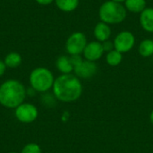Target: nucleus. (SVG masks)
I'll list each match as a JSON object with an SVG mask.
<instances>
[{
    "label": "nucleus",
    "mask_w": 153,
    "mask_h": 153,
    "mask_svg": "<svg viewBox=\"0 0 153 153\" xmlns=\"http://www.w3.org/2000/svg\"><path fill=\"white\" fill-rule=\"evenodd\" d=\"M14 116L16 119L22 124L33 123L39 116L38 108L29 102H23L14 108Z\"/></svg>",
    "instance_id": "5"
},
{
    "label": "nucleus",
    "mask_w": 153,
    "mask_h": 153,
    "mask_svg": "<svg viewBox=\"0 0 153 153\" xmlns=\"http://www.w3.org/2000/svg\"><path fill=\"white\" fill-rule=\"evenodd\" d=\"M69 57H70V61H71L74 68L75 66H77L78 65H80L83 61V59L81 56V55H73V56H70Z\"/></svg>",
    "instance_id": "20"
},
{
    "label": "nucleus",
    "mask_w": 153,
    "mask_h": 153,
    "mask_svg": "<svg viewBox=\"0 0 153 153\" xmlns=\"http://www.w3.org/2000/svg\"><path fill=\"white\" fill-rule=\"evenodd\" d=\"M98 71V66L95 62L83 60L80 65L75 66L74 68V74L78 78L82 79H89L92 77L94 74H96Z\"/></svg>",
    "instance_id": "9"
},
{
    "label": "nucleus",
    "mask_w": 153,
    "mask_h": 153,
    "mask_svg": "<svg viewBox=\"0 0 153 153\" xmlns=\"http://www.w3.org/2000/svg\"><path fill=\"white\" fill-rule=\"evenodd\" d=\"M46 93V92H45ZM55 100H56L54 96V94H44L43 96H41V101L43 102L44 105L46 106H52L55 104Z\"/></svg>",
    "instance_id": "19"
},
{
    "label": "nucleus",
    "mask_w": 153,
    "mask_h": 153,
    "mask_svg": "<svg viewBox=\"0 0 153 153\" xmlns=\"http://www.w3.org/2000/svg\"><path fill=\"white\" fill-rule=\"evenodd\" d=\"M112 1H114V2H117V3H120V4H122V3H125V1H126V0H112Z\"/></svg>",
    "instance_id": "25"
},
{
    "label": "nucleus",
    "mask_w": 153,
    "mask_h": 153,
    "mask_svg": "<svg viewBox=\"0 0 153 153\" xmlns=\"http://www.w3.org/2000/svg\"><path fill=\"white\" fill-rule=\"evenodd\" d=\"M146 0H126L125 7L126 11L134 13H141L146 8Z\"/></svg>",
    "instance_id": "13"
},
{
    "label": "nucleus",
    "mask_w": 153,
    "mask_h": 153,
    "mask_svg": "<svg viewBox=\"0 0 153 153\" xmlns=\"http://www.w3.org/2000/svg\"><path fill=\"white\" fill-rule=\"evenodd\" d=\"M8 153H17V152H8Z\"/></svg>",
    "instance_id": "26"
},
{
    "label": "nucleus",
    "mask_w": 153,
    "mask_h": 153,
    "mask_svg": "<svg viewBox=\"0 0 153 153\" xmlns=\"http://www.w3.org/2000/svg\"><path fill=\"white\" fill-rule=\"evenodd\" d=\"M140 24L142 28L150 33H153V8L146 7L140 13Z\"/></svg>",
    "instance_id": "11"
},
{
    "label": "nucleus",
    "mask_w": 153,
    "mask_h": 153,
    "mask_svg": "<svg viewBox=\"0 0 153 153\" xmlns=\"http://www.w3.org/2000/svg\"><path fill=\"white\" fill-rule=\"evenodd\" d=\"M102 47H103V49H104V52H109L113 49H115V47H114V42L111 41V40H106L104 42H102Z\"/></svg>",
    "instance_id": "21"
},
{
    "label": "nucleus",
    "mask_w": 153,
    "mask_h": 153,
    "mask_svg": "<svg viewBox=\"0 0 153 153\" xmlns=\"http://www.w3.org/2000/svg\"><path fill=\"white\" fill-rule=\"evenodd\" d=\"M122 60H123V54L116 49L108 52L106 56L107 64L110 66H117L118 65L121 64Z\"/></svg>",
    "instance_id": "17"
},
{
    "label": "nucleus",
    "mask_w": 153,
    "mask_h": 153,
    "mask_svg": "<svg viewBox=\"0 0 153 153\" xmlns=\"http://www.w3.org/2000/svg\"><path fill=\"white\" fill-rule=\"evenodd\" d=\"M127 15V11L120 3L108 0L104 2L99 9V17L100 22H106L109 25L118 24L123 22Z\"/></svg>",
    "instance_id": "3"
},
{
    "label": "nucleus",
    "mask_w": 153,
    "mask_h": 153,
    "mask_svg": "<svg viewBox=\"0 0 153 153\" xmlns=\"http://www.w3.org/2000/svg\"><path fill=\"white\" fill-rule=\"evenodd\" d=\"M150 121H151V123L153 125V110L151 112V114H150Z\"/></svg>",
    "instance_id": "24"
},
{
    "label": "nucleus",
    "mask_w": 153,
    "mask_h": 153,
    "mask_svg": "<svg viewBox=\"0 0 153 153\" xmlns=\"http://www.w3.org/2000/svg\"><path fill=\"white\" fill-rule=\"evenodd\" d=\"M55 3L63 12H73L79 5V0H55Z\"/></svg>",
    "instance_id": "15"
},
{
    "label": "nucleus",
    "mask_w": 153,
    "mask_h": 153,
    "mask_svg": "<svg viewBox=\"0 0 153 153\" xmlns=\"http://www.w3.org/2000/svg\"><path fill=\"white\" fill-rule=\"evenodd\" d=\"M111 33H112V30H111L109 24L103 22H98L95 25L94 30H93V35L96 40L101 43L106 40H108L110 39Z\"/></svg>",
    "instance_id": "10"
},
{
    "label": "nucleus",
    "mask_w": 153,
    "mask_h": 153,
    "mask_svg": "<svg viewBox=\"0 0 153 153\" xmlns=\"http://www.w3.org/2000/svg\"><path fill=\"white\" fill-rule=\"evenodd\" d=\"M6 67L9 68H16L22 64V56L17 52H11L4 57V60Z\"/></svg>",
    "instance_id": "16"
},
{
    "label": "nucleus",
    "mask_w": 153,
    "mask_h": 153,
    "mask_svg": "<svg viewBox=\"0 0 153 153\" xmlns=\"http://www.w3.org/2000/svg\"><path fill=\"white\" fill-rule=\"evenodd\" d=\"M56 66L62 74H71L74 71V66L70 61V57L66 56H60L56 61Z\"/></svg>",
    "instance_id": "12"
},
{
    "label": "nucleus",
    "mask_w": 153,
    "mask_h": 153,
    "mask_svg": "<svg viewBox=\"0 0 153 153\" xmlns=\"http://www.w3.org/2000/svg\"><path fill=\"white\" fill-rule=\"evenodd\" d=\"M29 81L31 89L37 92L45 93L52 89L55 77L49 69L46 67H37L30 72Z\"/></svg>",
    "instance_id": "4"
},
{
    "label": "nucleus",
    "mask_w": 153,
    "mask_h": 153,
    "mask_svg": "<svg viewBox=\"0 0 153 153\" xmlns=\"http://www.w3.org/2000/svg\"><path fill=\"white\" fill-rule=\"evenodd\" d=\"M52 90L57 100L69 103L80 99L82 93V84L75 74H61L55 79Z\"/></svg>",
    "instance_id": "1"
},
{
    "label": "nucleus",
    "mask_w": 153,
    "mask_h": 153,
    "mask_svg": "<svg viewBox=\"0 0 153 153\" xmlns=\"http://www.w3.org/2000/svg\"><path fill=\"white\" fill-rule=\"evenodd\" d=\"M139 54L143 57H150L153 55V40L151 39H145L141 41L138 48Z\"/></svg>",
    "instance_id": "14"
},
{
    "label": "nucleus",
    "mask_w": 153,
    "mask_h": 153,
    "mask_svg": "<svg viewBox=\"0 0 153 153\" xmlns=\"http://www.w3.org/2000/svg\"><path fill=\"white\" fill-rule=\"evenodd\" d=\"M38 4H41V5H48L51 3H53L55 0H35Z\"/></svg>",
    "instance_id": "23"
},
{
    "label": "nucleus",
    "mask_w": 153,
    "mask_h": 153,
    "mask_svg": "<svg viewBox=\"0 0 153 153\" xmlns=\"http://www.w3.org/2000/svg\"><path fill=\"white\" fill-rule=\"evenodd\" d=\"M87 38L84 33L76 31L72 33L65 43V49L70 56L81 55L87 45Z\"/></svg>",
    "instance_id": "6"
},
{
    "label": "nucleus",
    "mask_w": 153,
    "mask_h": 153,
    "mask_svg": "<svg viewBox=\"0 0 153 153\" xmlns=\"http://www.w3.org/2000/svg\"><path fill=\"white\" fill-rule=\"evenodd\" d=\"M5 70H6V65L4 62L0 60V77L4 75V74L5 73Z\"/></svg>",
    "instance_id": "22"
},
{
    "label": "nucleus",
    "mask_w": 153,
    "mask_h": 153,
    "mask_svg": "<svg viewBox=\"0 0 153 153\" xmlns=\"http://www.w3.org/2000/svg\"><path fill=\"white\" fill-rule=\"evenodd\" d=\"M27 96L25 86L18 80L9 79L0 85V104L6 108H15L24 102Z\"/></svg>",
    "instance_id": "2"
},
{
    "label": "nucleus",
    "mask_w": 153,
    "mask_h": 153,
    "mask_svg": "<svg viewBox=\"0 0 153 153\" xmlns=\"http://www.w3.org/2000/svg\"><path fill=\"white\" fill-rule=\"evenodd\" d=\"M83 56L85 60L96 62L101 58L104 54V49L102 47V43L97 40L91 41L87 43L84 50H83Z\"/></svg>",
    "instance_id": "8"
},
{
    "label": "nucleus",
    "mask_w": 153,
    "mask_h": 153,
    "mask_svg": "<svg viewBox=\"0 0 153 153\" xmlns=\"http://www.w3.org/2000/svg\"><path fill=\"white\" fill-rule=\"evenodd\" d=\"M21 153H42L40 146L35 143H30L23 146Z\"/></svg>",
    "instance_id": "18"
},
{
    "label": "nucleus",
    "mask_w": 153,
    "mask_h": 153,
    "mask_svg": "<svg viewBox=\"0 0 153 153\" xmlns=\"http://www.w3.org/2000/svg\"><path fill=\"white\" fill-rule=\"evenodd\" d=\"M114 47L115 49L120 53H127L134 47L135 37L129 30L120 31L114 39Z\"/></svg>",
    "instance_id": "7"
}]
</instances>
